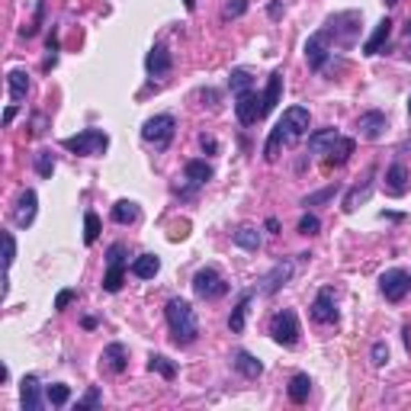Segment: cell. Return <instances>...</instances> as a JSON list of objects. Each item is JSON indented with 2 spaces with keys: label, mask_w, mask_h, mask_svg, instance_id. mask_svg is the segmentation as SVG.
<instances>
[{
  "label": "cell",
  "mask_w": 411,
  "mask_h": 411,
  "mask_svg": "<svg viewBox=\"0 0 411 411\" xmlns=\"http://www.w3.org/2000/svg\"><path fill=\"white\" fill-rule=\"evenodd\" d=\"M305 132H309V109H305V106H289L283 113V119H280L277 126L270 129L267 145H264V158L277 161L280 152H283V148H289V145H296Z\"/></svg>",
  "instance_id": "cell-1"
},
{
  "label": "cell",
  "mask_w": 411,
  "mask_h": 411,
  "mask_svg": "<svg viewBox=\"0 0 411 411\" xmlns=\"http://www.w3.org/2000/svg\"><path fill=\"white\" fill-rule=\"evenodd\" d=\"M164 315H168L174 344L190 347L196 337H200V321H196V312H193V305L186 303V299H170L168 309H164Z\"/></svg>",
  "instance_id": "cell-2"
},
{
  "label": "cell",
  "mask_w": 411,
  "mask_h": 411,
  "mask_svg": "<svg viewBox=\"0 0 411 411\" xmlns=\"http://www.w3.org/2000/svg\"><path fill=\"white\" fill-rule=\"evenodd\" d=\"M129 270V248L122 241H116L106 251V273H103V289L106 293H119L122 289V280H126Z\"/></svg>",
  "instance_id": "cell-3"
},
{
  "label": "cell",
  "mask_w": 411,
  "mask_h": 411,
  "mask_svg": "<svg viewBox=\"0 0 411 411\" xmlns=\"http://www.w3.org/2000/svg\"><path fill=\"white\" fill-rule=\"evenodd\" d=\"M65 148L74 154H84V158H100L109 148V135L103 129H84V132L65 138Z\"/></svg>",
  "instance_id": "cell-4"
},
{
  "label": "cell",
  "mask_w": 411,
  "mask_h": 411,
  "mask_svg": "<svg viewBox=\"0 0 411 411\" xmlns=\"http://www.w3.org/2000/svg\"><path fill=\"white\" fill-rule=\"evenodd\" d=\"M174 132H177V119L170 116V113H158V116L145 119V126H142V138L148 145H154L158 152L168 148L170 138H174Z\"/></svg>",
  "instance_id": "cell-5"
},
{
  "label": "cell",
  "mask_w": 411,
  "mask_h": 411,
  "mask_svg": "<svg viewBox=\"0 0 411 411\" xmlns=\"http://www.w3.org/2000/svg\"><path fill=\"white\" fill-rule=\"evenodd\" d=\"M270 335H273L277 344L293 347L296 341H299V319H296V312L293 309L277 312V315L270 319Z\"/></svg>",
  "instance_id": "cell-6"
},
{
  "label": "cell",
  "mask_w": 411,
  "mask_h": 411,
  "mask_svg": "<svg viewBox=\"0 0 411 411\" xmlns=\"http://www.w3.org/2000/svg\"><path fill=\"white\" fill-rule=\"evenodd\" d=\"M379 289H382V296H386L389 303H402L405 296L411 293V273L408 270H386L382 277H379Z\"/></svg>",
  "instance_id": "cell-7"
},
{
  "label": "cell",
  "mask_w": 411,
  "mask_h": 411,
  "mask_svg": "<svg viewBox=\"0 0 411 411\" xmlns=\"http://www.w3.org/2000/svg\"><path fill=\"white\" fill-rule=\"evenodd\" d=\"M193 293L200 296V299H206V303H212V299H218V296L228 293V283L218 277V270L202 267L200 273L193 277Z\"/></svg>",
  "instance_id": "cell-8"
},
{
  "label": "cell",
  "mask_w": 411,
  "mask_h": 411,
  "mask_svg": "<svg viewBox=\"0 0 411 411\" xmlns=\"http://www.w3.org/2000/svg\"><path fill=\"white\" fill-rule=\"evenodd\" d=\"M235 113L241 119V126H257L260 119L267 116L264 113V97L257 90H244L235 97Z\"/></svg>",
  "instance_id": "cell-9"
},
{
  "label": "cell",
  "mask_w": 411,
  "mask_h": 411,
  "mask_svg": "<svg viewBox=\"0 0 411 411\" xmlns=\"http://www.w3.org/2000/svg\"><path fill=\"white\" fill-rule=\"evenodd\" d=\"M312 319L319 325H335L337 321V303H335V293L331 289H321L312 303Z\"/></svg>",
  "instance_id": "cell-10"
},
{
  "label": "cell",
  "mask_w": 411,
  "mask_h": 411,
  "mask_svg": "<svg viewBox=\"0 0 411 411\" xmlns=\"http://www.w3.org/2000/svg\"><path fill=\"white\" fill-rule=\"evenodd\" d=\"M357 132H360V138H366V142H379V138L386 135V116H382L379 109L363 113V116L357 119Z\"/></svg>",
  "instance_id": "cell-11"
},
{
  "label": "cell",
  "mask_w": 411,
  "mask_h": 411,
  "mask_svg": "<svg viewBox=\"0 0 411 411\" xmlns=\"http://www.w3.org/2000/svg\"><path fill=\"white\" fill-rule=\"evenodd\" d=\"M35 209H39V196H35V190H23L17 200V209H13V222H17L19 228H29L35 222Z\"/></svg>",
  "instance_id": "cell-12"
},
{
  "label": "cell",
  "mask_w": 411,
  "mask_h": 411,
  "mask_svg": "<svg viewBox=\"0 0 411 411\" xmlns=\"http://www.w3.org/2000/svg\"><path fill=\"white\" fill-rule=\"evenodd\" d=\"M344 135L337 132V129H321V132H312L309 135V152L312 154H331L341 145Z\"/></svg>",
  "instance_id": "cell-13"
},
{
  "label": "cell",
  "mask_w": 411,
  "mask_h": 411,
  "mask_svg": "<svg viewBox=\"0 0 411 411\" xmlns=\"http://www.w3.org/2000/svg\"><path fill=\"white\" fill-rule=\"evenodd\" d=\"M328 55H331V51H328V35L325 33H315L309 42H305V61H309V67L321 71L325 61H328Z\"/></svg>",
  "instance_id": "cell-14"
},
{
  "label": "cell",
  "mask_w": 411,
  "mask_h": 411,
  "mask_svg": "<svg viewBox=\"0 0 411 411\" xmlns=\"http://www.w3.org/2000/svg\"><path fill=\"white\" fill-rule=\"evenodd\" d=\"M145 67H148V74L152 77H164L174 67V58H170V51L164 45H154L148 55H145Z\"/></svg>",
  "instance_id": "cell-15"
},
{
  "label": "cell",
  "mask_w": 411,
  "mask_h": 411,
  "mask_svg": "<svg viewBox=\"0 0 411 411\" xmlns=\"http://www.w3.org/2000/svg\"><path fill=\"white\" fill-rule=\"evenodd\" d=\"M289 277H293V264H289V260H280V264H273V270H270L267 277L260 280V283H264V293H267V296L280 293Z\"/></svg>",
  "instance_id": "cell-16"
},
{
  "label": "cell",
  "mask_w": 411,
  "mask_h": 411,
  "mask_svg": "<svg viewBox=\"0 0 411 411\" xmlns=\"http://www.w3.org/2000/svg\"><path fill=\"white\" fill-rule=\"evenodd\" d=\"M103 363H106V369L109 373H126V366H129V350H126V344H109L106 350H103Z\"/></svg>",
  "instance_id": "cell-17"
},
{
  "label": "cell",
  "mask_w": 411,
  "mask_h": 411,
  "mask_svg": "<svg viewBox=\"0 0 411 411\" xmlns=\"http://www.w3.org/2000/svg\"><path fill=\"white\" fill-rule=\"evenodd\" d=\"M386 190L392 196L408 193V170H405V164H392V168L386 170Z\"/></svg>",
  "instance_id": "cell-18"
},
{
  "label": "cell",
  "mask_w": 411,
  "mask_h": 411,
  "mask_svg": "<svg viewBox=\"0 0 411 411\" xmlns=\"http://www.w3.org/2000/svg\"><path fill=\"white\" fill-rule=\"evenodd\" d=\"M389 35H392V19L386 17L382 23L376 26V33L366 39V45H363V55H379V51H382V45L389 42Z\"/></svg>",
  "instance_id": "cell-19"
},
{
  "label": "cell",
  "mask_w": 411,
  "mask_h": 411,
  "mask_svg": "<svg viewBox=\"0 0 411 411\" xmlns=\"http://www.w3.org/2000/svg\"><path fill=\"white\" fill-rule=\"evenodd\" d=\"M158 270H161L158 254H142V257L132 260V273L138 280H154V277H158Z\"/></svg>",
  "instance_id": "cell-20"
},
{
  "label": "cell",
  "mask_w": 411,
  "mask_h": 411,
  "mask_svg": "<svg viewBox=\"0 0 411 411\" xmlns=\"http://www.w3.org/2000/svg\"><path fill=\"white\" fill-rule=\"evenodd\" d=\"M19 398H23V411H39L42 408V398H39V379L26 376L23 389H19Z\"/></svg>",
  "instance_id": "cell-21"
},
{
  "label": "cell",
  "mask_w": 411,
  "mask_h": 411,
  "mask_svg": "<svg viewBox=\"0 0 411 411\" xmlns=\"http://www.w3.org/2000/svg\"><path fill=\"white\" fill-rule=\"evenodd\" d=\"M7 84H10V97L13 100H26V93H29V74H26L23 67H13L7 74Z\"/></svg>",
  "instance_id": "cell-22"
},
{
  "label": "cell",
  "mask_w": 411,
  "mask_h": 411,
  "mask_svg": "<svg viewBox=\"0 0 411 411\" xmlns=\"http://www.w3.org/2000/svg\"><path fill=\"white\" fill-rule=\"evenodd\" d=\"M280 93H283V71H273L267 81V90L260 93L264 97V113H270V109L280 103Z\"/></svg>",
  "instance_id": "cell-23"
},
{
  "label": "cell",
  "mask_w": 411,
  "mask_h": 411,
  "mask_svg": "<svg viewBox=\"0 0 411 411\" xmlns=\"http://www.w3.org/2000/svg\"><path fill=\"white\" fill-rule=\"evenodd\" d=\"M235 366H238V373L248 376V379H257L260 373H264V363H260L257 357H251L248 350H238L235 353Z\"/></svg>",
  "instance_id": "cell-24"
},
{
  "label": "cell",
  "mask_w": 411,
  "mask_h": 411,
  "mask_svg": "<svg viewBox=\"0 0 411 411\" xmlns=\"http://www.w3.org/2000/svg\"><path fill=\"white\" fill-rule=\"evenodd\" d=\"M186 180L193 186H202V184H209L212 180V168L206 164V161H186V168H184Z\"/></svg>",
  "instance_id": "cell-25"
},
{
  "label": "cell",
  "mask_w": 411,
  "mask_h": 411,
  "mask_svg": "<svg viewBox=\"0 0 411 411\" xmlns=\"http://www.w3.org/2000/svg\"><path fill=\"white\" fill-rule=\"evenodd\" d=\"M113 222H119V225H132V222H138V206H135L132 200H119L116 206H113Z\"/></svg>",
  "instance_id": "cell-26"
},
{
  "label": "cell",
  "mask_w": 411,
  "mask_h": 411,
  "mask_svg": "<svg viewBox=\"0 0 411 411\" xmlns=\"http://www.w3.org/2000/svg\"><path fill=\"white\" fill-rule=\"evenodd\" d=\"M309 392H312V379L305 376V373H299V376L289 379V398H293L296 405L309 402Z\"/></svg>",
  "instance_id": "cell-27"
},
{
  "label": "cell",
  "mask_w": 411,
  "mask_h": 411,
  "mask_svg": "<svg viewBox=\"0 0 411 411\" xmlns=\"http://www.w3.org/2000/svg\"><path fill=\"white\" fill-rule=\"evenodd\" d=\"M232 238H235V244L238 248H244V251H257L260 248V232L257 228H251V225H241Z\"/></svg>",
  "instance_id": "cell-28"
},
{
  "label": "cell",
  "mask_w": 411,
  "mask_h": 411,
  "mask_svg": "<svg viewBox=\"0 0 411 411\" xmlns=\"http://www.w3.org/2000/svg\"><path fill=\"white\" fill-rule=\"evenodd\" d=\"M248 305H251V293L241 296V303L232 309V319H228V328H232V335H241L244 331V319H248Z\"/></svg>",
  "instance_id": "cell-29"
},
{
  "label": "cell",
  "mask_w": 411,
  "mask_h": 411,
  "mask_svg": "<svg viewBox=\"0 0 411 411\" xmlns=\"http://www.w3.org/2000/svg\"><path fill=\"white\" fill-rule=\"evenodd\" d=\"M369 193H373V180H366L363 186H353L350 193H347V200H344V212H353L360 202H366Z\"/></svg>",
  "instance_id": "cell-30"
},
{
  "label": "cell",
  "mask_w": 411,
  "mask_h": 411,
  "mask_svg": "<svg viewBox=\"0 0 411 411\" xmlns=\"http://www.w3.org/2000/svg\"><path fill=\"white\" fill-rule=\"evenodd\" d=\"M254 81H251V71H244V67H235L232 74H228V87L235 90V97L238 93H244V90H254Z\"/></svg>",
  "instance_id": "cell-31"
},
{
  "label": "cell",
  "mask_w": 411,
  "mask_h": 411,
  "mask_svg": "<svg viewBox=\"0 0 411 411\" xmlns=\"http://www.w3.org/2000/svg\"><path fill=\"white\" fill-rule=\"evenodd\" d=\"M148 369L161 373L164 379H174L177 376V366L168 360V357H164V353H152V357H148Z\"/></svg>",
  "instance_id": "cell-32"
},
{
  "label": "cell",
  "mask_w": 411,
  "mask_h": 411,
  "mask_svg": "<svg viewBox=\"0 0 411 411\" xmlns=\"http://www.w3.org/2000/svg\"><path fill=\"white\" fill-rule=\"evenodd\" d=\"M67 398H71V389L61 386V382H55V386H45V402L55 405V408H61V405H67Z\"/></svg>",
  "instance_id": "cell-33"
},
{
  "label": "cell",
  "mask_w": 411,
  "mask_h": 411,
  "mask_svg": "<svg viewBox=\"0 0 411 411\" xmlns=\"http://www.w3.org/2000/svg\"><path fill=\"white\" fill-rule=\"evenodd\" d=\"M350 154H353V138H341V145L328 154V164H347Z\"/></svg>",
  "instance_id": "cell-34"
},
{
  "label": "cell",
  "mask_w": 411,
  "mask_h": 411,
  "mask_svg": "<svg viewBox=\"0 0 411 411\" xmlns=\"http://www.w3.org/2000/svg\"><path fill=\"white\" fill-rule=\"evenodd\" d=\"M100 238V216L97 212H87L84 216V244H93Z\"/></svg>",
  "instance_id": "cell-35"
},
{
  "label": "cell",
  "mask_w": 411,
  "mask_h": 411,
  "mask_svg": "<svg viewBox=\"0 0 411 411\" xmlns=\"http://www.w3.org/2000/svg\"><path fill=\"white\" fill-rule=\"evenodd\" d=\"M341 193V184H331L325 186V190H319V193H312L303 200V206H315V202H328V200H335V196Z\"/></svg>",
  "instance_id": "cell-36"
},
{
  "label": "cell",
  "mask_w": 411,
  "mask_h": 411,
  "mask_svg": "<svg viewBox=\"0 0 411 411\" xmlns=\"http://www.w3.org/2000/svg\"><path fill=\"white\" fill-rule=\"evenodd\" d=\"M35 170H39V177H51V174H55V154H51V152H39V154H35Z\"/></svg>",
  "instance_id": "cell-37"
},
{
  "label": "cell",
  "mask_w": 411,
  "mask_h": 411,
  "mask_svg": "<svg viewBox=\"0 0 411 411\" xmlns=\"http://www.w3.org/2000/svg\"><path fill=\"white\" fill-rule=\"evenodd\" d=\"M248 13V0H228L225 7H222V17L225 19H238Z\"/></svg>",
  "instance_id": "cell-38"
},
{
  "label": "cell",
  "mask_w": 411,
  "mask_h": 411,
  "mask_svg": "<svg viewBox=\"0 0 411 411\" xmlns=\"http://www.w3.org/2000/svg\"><path fill=\"white\" fill-rule=\"evenodd\" d=\"M13 260H17V241L10 232H3V267H13Z\"/></svg>",
  "instance_id": "cell-39"
},
{
  "label": "cell",
  "mask_w": 411,
  "mask_h": 411,
  "mask_svg": "<svg viewBox=\"0 0 411 411\" xmlns=\"http://www.w3.org/2000/svg\"><path fill=\"white\" fill-rule=\"evenodd\" d=\"M369 357H373V363H376V366H386V363H389V347H386V341H376V344L369 347Z\"/></svg>",
  "instance_id": "cell-40"
},
{
  "label": "cell",
  "mask_w": 411,
  "mask_h": 411,
  "mask_svg": "<svg viewBox=\"0 0 411 411\" xmlns=\"http://www.w3.org/2000/svg\"><path fill=\"white\" fill-rule=\"evenodd\" d=\"M319 228H321V222L315 216H309V212L299 218V235H319Z\"/></svg>",
  "instance_id": "cell-41"
},
{
  "label": "cell",
  "mask_w": 411,
  "mask_h": 411,
  "mask_svg": "<svg viewBox=\"0 0 411 411\" xmlns=\"http://www.w3.org/2000/svg\"><path fill=\"white\" fill-rule=\"evenodd\" d=\"M100 405V389H90V392L77 402V411H90V408H97Z\"/></svg>",
  "instance_id": "cell-42"
},
{
  "label": "cell",
  "mask_w": 411,
  "mask_h": 411,
  "mask_svg": "<svg viewBox=\"0 0 411 411\" xmlns=\"http://www.w3.org/2000/svg\"><path fill=\"white\" fill-rule=\"evenodd\" d=\"M74 299H77V293H74V289H61V293L58 296H55V309H67V305H71V303H74Z\"/></svg>",
  "instance_id": "cell-43"
},
{
  "label": "cell",
  "mask_w": 411,
  "mask_h": 411,
  "mask_svg": "<svg viewBox=\"0 0 411 411\" xmlns=\"http://www.w3.org/2000/svg\"><path fill=\"white\" fill-rule=\"evenodd\" d=\"M200 145H202V152H209V154H216V138H209V135H200Z\"/></svg>",
  "instance_id": "cell-44"
},
{
  "label": "cell",
  "mask_w": 411,
  "mask_h": 411,
  "mask_svg": "<svg viewBox=\"0 0 411 411\" xmlns=\"http://www.w3.org/2000/svg\"><path fill=\"white\" fill-rule=\"evenodd\" d=\"M405 55H408V61H411V19H408V26H405Z\"/></svg>",
  "instance_id": "cell-45"
},
{
  "label": "cell",
  "mask_w": 411,
  "mask_h": 411,
  "mask_svg": "<svg viewBox=\"0 0 411 411\" xmlns=\"http://www.w3.org/2000/svg\"><path fill=\"white\" fill-rule=\"evenodd\" d=\"M13 119H17V106H10L7 113H3V122H7V126H10V122H13Z\"/></svg>",
  "instance_id": "cell-46"
},
{
  "label": "cell",
  "mask_w": 411,
  "mask_h": 411,
  "mask_svg": "<svg viewBox=\"0 0 411 411\" xmlns=\"http://www.w3.org/2000/svg\"><path fill=\"white\" fill-rule=\"evenodd\" d=\"M270 17H273V19L280 17V0H273V3H270Z\"/></svg>",
  "instance_id": "cell-47"
},
{
  "label": "cell",
  "mask_w": 411,
  "mask_h": 411,
  "mask_svg": "<svg viewBox=\"0 0 411 411\" xmlns=\"http://www.w3.org/2000/svg\"><path fill=\"white\" fill-rule=\"evenodd\" d=\"M386 3H389V7H395V3H398V0H386Z\"/></svg>",
  "instance_id": "cell-48"
},
{
  "label": "cell",
  "mask_w": 411,
  "mask_h": 411,
  "mask_svg": "<svg viewBox=\"0 0 411 411\" xmlns=\"http://www.w3.org/2000/svg\"><path fill=\"white\" fill-rule=\"evenodd\" d=\"M408 116H411V100H408Z\"/></svg>",
  "instance_id": "cell-49"
}]
</instances>
